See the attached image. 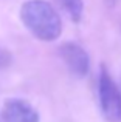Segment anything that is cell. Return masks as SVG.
Returning a JSON list of instances; mask_svg holds the SVG:
<instances>
[{
	"instance_id": "cell-1",
	"label": "cell",
	"mask_w": 121,
	"mask_h": 122,
	"mask_svg": "<svg viewBox=\"0 0 121 122\" xmlns=\"http://www.w3.org/2000/svg\"><path fill=\"white\" fill-rule=\"evenodd\" d=\"M20 20L36 39L56 40L62 33V22L56 9L45 0H28L20 8Z\"/></svg>"
},
{
	"instance_id": "cell-2",
	"label": "cell",
	"mask_w": 121,
	"mask_h": 122,
	"mask_svg": "<svg viewBox=\"0 0 121 122\" xmlns=\"http://www.w3.org/2000/svg\"><path fill=\"white\" fill-rule=\"evenodd\" d=\"M98 96L104 119L109 122H121V86L115 82L104 65L99 71Z\"/></svg>"
},
{
	"instance_id": "cell-3",
	"label": "cell",
	"mask_w": 121,
	"mask_h": 122,
	"mask_svg": "<svg viewBox=\"0 0 121 122\" xmlns=\"http://www.w3.org/2000/svg\"><path fill=\"white\" fill-rule=\"evenodd\" d=\"M59 56L68 71L76 77H84L90 68V59L87 51L75 42H65L59 46Z\"/></svg>"
},
{
	"instance_id": "cell-4",
	"label": "cell",
	"mask_w": 121,
	"mask_h": 122,
	"mask_svg": "<svg viewBox=\"0 0 121 122\" xmlns=\"http://www.w3.org/2000/svg\"><path fill=\"white\" fill-rule=\"evenodd\" d=\"M0 122H39V113L23 99H8L0 110Z\"/></svg>"
},
{
	"instance_id": "cell-5",
	"label": "cell",
	"mask_w": 121,
	"mask_h": 122,
	"mask_svg": "<svg viewBox=\"0 0 121 122\" xmlns=\"http://www.w3.org/2000/svg\"><path fill=\"white\" fill-rule=\"evenodd\" d=\"M60 8L68 14L75 23H78L82 19V12H84V0H58Z\"/></svg>"
},
{
	"instance_id": "cell-6",
	"label": "cell",
	"mask_w": 121,
	"mask_h": 122,
	"mask_svg": "<svg viewBox=\"0 0 121 122\" xmlns=\"http://www.w3.org/2000/svg\"><path fill=\"white\" fill-rule=\"evenodd\" d=\"M12 57L11 54H9L8 50H5V48H0V68H3V66H8L9 63H11Z\"/></svg>"
},
{
	"instance_id": "cell-7",
	"label": "cell",
	"mask_w": 121,
	"mask_h": 122,
	"mask_svg": "<svg viewBox=\"0 0 121 122\" xmlns=\"http://www.w3.org/2000/svg\"><path fill=\"white\" fill-rule=\"evenodd\" d=\"M106 3H107L109 6H113V5L116 3V0H106Z\"/></svg>"
}]
</instances>
